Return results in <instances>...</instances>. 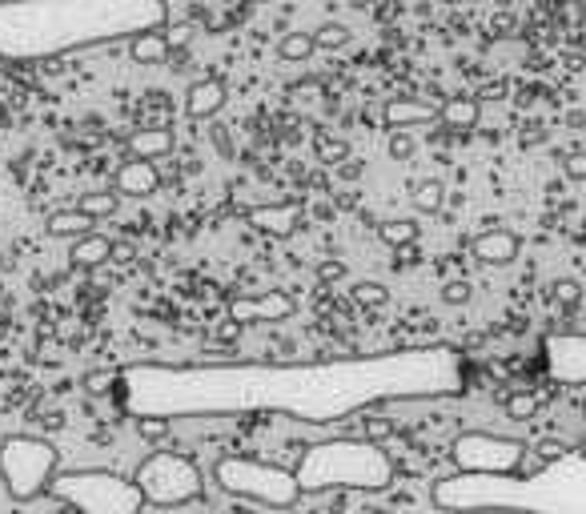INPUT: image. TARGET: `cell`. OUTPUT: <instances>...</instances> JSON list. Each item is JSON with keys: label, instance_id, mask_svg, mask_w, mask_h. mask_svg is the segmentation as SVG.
<instances>
[{"label": "cell", "instance_id": "obj_2", "mask_svg": "<svg viewBox=\"0 0 586 514\" xmlns=\"http://www.w3.org/2000/svg\"><path fill=\"white\" fill-rule=\"evenodd\" d=\"M161 25V5H0V57H53Z\"/></svg>", "mask_w": 586, "mask_h": 514}, {"label": "cell", "instance_id": "obj_29", "mask_svg": "<svg viewBox=\"0 0 586 514\" xmlns=\"http://www.w3.org/2000/svg\"><path fill=\"white\" fill-rule=\"evenodd\" d=\"M534 414H538V398H534L530 390H518V394L506 398V418L526 422V418H534Z\"/></svg>", "mask_w": 586, "mask_h": 514}, {"label": "cell", "instance_id": "obj_39", "mask_svg": "<svg viewBox=\"0 0 586 514\" xmlns=\"http://www.w3.org/2000/svg\"><path fill=\"white\" fill-rule=\"evenodd\" d=\"M478 514H506V510H478Z\"/></svg>", "mask_w": 586, "mask_h": 514}, {"label": "cell", "instance_id": "obj_28", "mask_svg": "<svg viewBox=\"0 0 586 514\" xmlns=\"http://www.w3.org/2000/svg\"><path fill=\"white\" fill-rule=\"evenodd\" d=\"M133 430L145 438V442H165L173 434V422L169 418H157V414H145V418H133Z\"/></svg>", "mask_w": 586, "mask_h": 514}, {"label": "cell", "instance_id": "obj_5", "mask_svg": "<svg viewBox=\"0 0 586 514\" xmlns=\"http://www.w3.org/2000/svg\"><path fill=\"white\" fill-rule=\"evenodd\" d=\"M61 474V450L37 434H5L0 438V482L13 502H37L53 494Z\"/></svg>", "mask_w": 586, "mask_h": 514}, {"label": "cell", "instance_id": "obj_4", "mask_svg": "<svg viewBox=\"0 0 586 514\" xmlns=\"http://www.w3.org/2000/svg\"><path fill=\"white\" fill-rule=\"evenodd\" d=\"M213 482L221 486V494L229 498H245L269 510H293L306 494L298 486V474L273 466V462H257V458H241V454H225L213 462Z\"/></svg>", "mask_w": 586, "mask_h": 514}, {"label": "cell", "instance_id": "obj_1", "mask_svg": "<svg viewBox=\"0 0 586 514\" xmlns=\"http://www.w3.org/2000/svg\"><path fill=\"white\" fill-rule=\"evenodd\" d=\"M410 358L334 362V366H133L125 370V406L133 418L213 414V410H277L298 422H338L378 398H406Z\"/></svg>", "mask_w": 586, "mask_h": 514}, {"label": "cell", "instance_id": "obj_36", "mask_svg": "<svg viewBox=\"0 0 586 514\" xmlns=\"http://www.w3.org/2000/svg\"><path fill=\"white\" fill-rule=\"evenodd\" d=\"M169 69L173 73H185L189 69V53H169Z\"/></svg>", "mask_w": 586, "mask_h": 514}, {"label": "cell", "instance_id": "obj_19", "mask_svg": "<svg viewBox=\"0 0 586 514\" xmlns=\"http://www.w3.org/2000/svg\"><path fill=\"white\" fill-rule=\"evenodd\" d=\"M442 109V125L446 129H458V133H466V129H474L478 125V101L474 97H446V105H438Z\"/></svg>", "mask_w": 586, "mask_h": 514}, {"label": "cell", "instance_id": "obj_24", "mask_svg": "<svg viewBox=\"0 0 586 514\" xmlns=\"http://www.w3.org/2000/svg\"><path fill=\"white\" fill-rule=\"evenodd\" d=\"M394 434H398L394 418H386V414H378V410H370V414L362 418V438H366V442H374V446H386Z\"/></svg>", "mask_w": 586, "mask_h": 514}, {"label": "cell", "instance_id": "obj_3", "mask_svg": "<svg viewBox=\"0 0 586 514\" xmlns=\"http://www.w3.org/2000/svg\"><path fill=\"white\" fill-rule=\"evenodd\" d=\"M302 494H326V490H386L398 474L386 446H374L366 438H330L310 446L298 466Z\"/></svg>", "mask_w": 586, "mask_h": 514}, {"label": "cell", "instance_id": "obj_7", "mask_svg": "<svg viewBox=\"0 0 586 514\" xmlns=\"http://www.w3.org/2000/svg\"><path fill=\"white\" fill-rule=\"evenodd\" d=\"M133 482H137L145 506H157V510H177V506L205 498L201 466L173 450H153L149 458H141V466L133 470Z\"/></svg>", "mask_w": 586, "mask_h": 514}, {"label": "cell", "instance_id": "obj_38", "mask_svg": "<svg viewBox=\"0 0 586 514\" xmlns=\"http://www.w3.org/2000/svg\"><path fill=\"white\" fill-rule=\"evenodd\" d=\"M566 125H570V129H582V125H586V113H570Z\"/></svg>", "mask_w": 586, "mask_h": 514}, {"label": "cell", "instance_id": "obj_35", "mask_svg": "<svg viewBox=\"0 0 586 514\" xmlns=\"http://www.w3.org/2000/svg\"><path fill=\"white\" fill-rule=\"evenodd\" d=\"M562 450H566V446H562V442H554V438H546V442H538V446H534V454H538L542 462H554V458H562Z\"/></svg>", "mask_w": 586, "mask_h": 514}, {"label": "cell", "instance_id": "obj_13", "mask_svg": "<svg viewBox=\"0 0 586 514\" xmlns=\"http://www.w3.org/2000/svg\"><path fill=\"white\" fill-rule=\"evenodd\" d=\"M157 185H161V173H157L153 161L129 157V161H121L117 173H113V189H117L121 197H149V193H157Z\"/></svg>", "mask_w": 586, "mask_h": 514}, {"label": "cell", "instance_id": "obj_15", "mask_svg": "<svg viewBox=\"0 0 586 514\" xmlns=\"http://www.w3.org/2000/svg\"><path fill=\"white\" fill-rule=\"evenodd\" d=\"M129 153L137 157V161H161V157H169L173 153V145H177V137H173V129H165V125H149V129H137V133H129Z\"/></svg>", "mask_w": 586, "mask_h": 514}, {"label": "cell", "instance_id": "obj_32", "mask_svg": "<svg viewBox=\"0 0 586 514\" xmlns=\"http://www.w3.org/2000/svg\"><path fill=\"white\" fill-rule=\"evenodd\" d=\"M562 169H566V177H570V181H582V185H586V149H574V153H566Z\"/></svg>", "mask_w": 586, "mask_h": 514}, {"label": "cell", "instance_id": "obj_18", "mask_svg": "<svg viewBox=\"0 0 586 514\" xmlns=\"http://www.w3.org/2000/svg\"><path fill=\"white\" fill-rule=\"evenodd\" d=\"M169 53H173V49H169L165 25H161V29H149V33H141V37L129 41V57H133L137 65H165Z\"/></svg>", "mask_w": 586, "mask_h": 514}, {"label": "cell", "instance_id": "obj_30", "mask_svg": "<svg viewBox=\"0 0 586 514\" xmlns=\"http://www.w3.org/2000/svg\"><path fill=\"white\" fill-rule=\"evenodd\" d=\"M550 298H554L558 306H578V298H582V286H578V282H570V278H558V282L550 286Z\"/></svg>", "mask_w": 586, "mask_h": 514}, {"label": "cell", "instance_id": "obj_27", "mask_svg": "<svg viewBox=\"0 0 586 514\" xmlns=\"http://www.w3.org/2000/svg\"><path fill=\"white\" fill-rule=\"evenodd\" d=\"M314 153H318L322 165H346L350 161V145L338 141V137H318L314 141Z\"/></svg>", "mask_w": 586, "mask_h": 514}, {"label": "cell", "instance_id": "obj_12", "mask_svg": "<svg viewBox=\"0 0 586 514\" xmlns=\"http://www.w3.org/2000/svg\"><path fill=\"white\" fill-rule=\"evenodd\" d=\"M382 117H386V125L394 133H410V129H422V125L442 121V109L434 101H422V97H394V101H386Z\"/></svg>", "mask_w": 586, "mask_h": 514}, {"label": "cell", "instance_id": "obj_9", "mask_svg": "<svg viewBox=\"0 0 586 514\" xmlns=\"http://www.w3.org/2000/svg\"><path fill=\"white\" fill-rule=\"evenodd\" d=\"M293 314H298V302H293L285 290L237 294V298H229V322H237V326H253V322H289Z\"/></svg>", "mask_w": 586, "mask_h": 514}, {"label": "cell", "instance_id": "obj_16", "mask_svg": "<svg viewBox=\"0 0 586 514\" xmlns=\"http://www.w3.org/2000/svg\"><path fill=\"white\" fill-rule=\"evenodd\" d=\"M113 253H117V245L105 233H89V237L73 241L69 262H73V270H101V266H109Z\"/></svg>", "mask_w": 586, "mask_h": 514}, {"label": "cell", "instance_id": "obj_25", "mask_svg": "<svg viewBox=\"0 0 586 514\" xmlns=\"http://www.w3.org/2000/svg\"><path fill=\"white\" fill-rule=\"evenodd\" d=\"M314 45H318V49H326V53H338V49H346V45H350V29H346V25H338V21H326V25H318V29H314Z\"/></svg>", "mask_w": 586, "mask_h": 514}, {"label": "cell", "instance_id": "obj_23", "mask_svg": "<svg viewBox=\"0 0 586 514\" xmlns=\"http://www.w3.org/2000/svg\"><path fill=\"white\" fill-rule=\"evenodd\" d=\"M314 33H285L281 41H277V57L281 61H310L314 57Z\"/></svg>", "mask_w": 586, "mask_h": 514}, {"label": "cell", "instance_id": "obj_37", "mask_svg": "<svg viewBox=\"0 0 586 514\" xmlns=\"http://www.w3.org/2000/svg\"><path fill=\"white\" fill-rule=\"evenodd\" d=\"M217 334H221L225 342H237V334H241V326H237V322H225V326H221Z\"/></svg>", "mask_w": 586, "mask_h": 514}, {"label": "cell", "instance_id": "obj_6", "mask_svg": "<svg viewBox=\"0 0 586 514\" xmlns=\"http://www.w3.org/2000/svg\"><path fill=\"white\" fill-rule=\"evenodd\" d=\"M53 498L65 502L77 514H141L145 498L133 482V474L85 466V470H61L53 482Z\"/></svg>", "mask_w": 586, "mask_h": 514}, {"label": "cell", "instance_id": "obj_33", "mask_svg": "<svg viewBox=\"0 0 586 514\" xmlns=\"http://www.w3.org/2000/svg\"><path fill=\"white\" fill-rule=\"evenodd\" d=\"M390 157L394 161H410L414 157V137L410 133H390Z\"/></svg>", "mask_w": 586, "mask_h": 514}, {"label": "cell", "instance_id": "obj_34", "mask_svg": "<svg viewBox=\"0 0 586 514\" xmlns=\"http://www.w3.org/2000/svg\"><path fill=\"white\" fill-rule=\"evenodd\" d=\"M342 278H346V262H338V257L318 262V282H342Z\"/></svg>", "mask_w": 586, "mask_h": 514}, {"label": "cell", "instance_id": "obj_11", "mask_svg": "<svg viewBox=\"0 0 586 514\" xmlns=\"http://www.w3.org/2000/svg\"><path fill=\"white\" fill-rule=\"evenodd\" d=\"M470 253H474V262L502 270V266H514V262H518L522 237L510 233V229H486V233H478V237L470 241Z\"/></svg>", "mask_w": 586, "mask_h": 514}, {"label": "cell", "instance_id": "obj_31", "mask_svg": "<svg viewBox=\"0 0 586 514\" xmlns=\"http://www.w3.org/2000/svg\"><path fill=\"white\" fill-rule=\"evenodd\" d=\"M470 298H474V286H470V282H462V278L442 286V302H446V306H466Z\"/></svg>", "mask_w": 586, "mask_h": 514}, {"label": "cell", "instance_id": "obj_20", "mask_svg": "<svg viewBox=\"0 0 586 514\" xmlns=\"http://www.w3.org/2000/svg\"><path fill=\"white\" fill-rule=\"evenodd\" d=\"M410 201H414L418 213L434 217V213H442V205H446V185H442L438 177H422V181L410 185Z\"/></svg>", "mask_w": 586, "mask_h": 514}, {"label": "cell", "instance_id": "obj_26", "mask_svg": "<svg viewBox=\"0 0 586 514\" xmlns=\"http://www.w3.org/2000/svg\"><path fill=\"white\" fill-rule=\"evenodd\" d=\"M350 294H354V302H358L362 310H382V306L390 302V290H386L382 282H358Z\"/></svg>", "mask_w": 586, "mask_h": 514}, {"label": "cell", "instance_id": "obj_14", "mask_svg": "<svg viewBox=\"0 0 586 514\" xmlns=\"http://www.w3.org/2000/svg\"><path fill=\"white\" fill-rule=\"evenodd\" d=\"M225 101H229L225 81L201 77V81H193L189 93H185V113H189L193 121H209V117H217V113L225 109Z\"/></svg>", "mask_w": 586, "mask_h": 514}, {"label": "cell", "instance_id": "obj_17", "mask_svg": "<svg viewBox=\"0 0 586 514\" xmlns=\"http://www.w3.org/2000/svg\"><path fill=\"white\" fill-rule=\"evenodd\" d=\"M93 225H97V221H93L89 213H81V209H57V213H49L45 233H49V237H65V241H81V237L97 233Z\"/></svg>", "mask_w": 586, "mask_h": 514}, {"label": "cell", "instance_id": "obj_10", "mask_svg": "<svg viewBox=\"0 0 586 514\" xmlns=\"http://www.w3.org/2000/svg\"><path fill=\"white\" fill-rule=\"evenodd\" d=\"M245 221L257 229V233H269V237H289L302 229V201H273V205H253L245 213Z\"/></svg>", "mask_w": 586, "mask_h": 514}, {"label": "cell", "instance_id": "obj_22", "mask_svg": "<svg viewBox=\"0 0 586 514\" xmlns=\"http://www.w3.org/2000/svg\"><path fill=\"white\" fill-rule=\"evenodd\" d=\"M378 237L390 245V249H402V245H414L418 241V225L410 217H390L378 225Z\"/></svg>", "mask_w": 586, "mask_h": 514}, {"label": "cell", "instance_id": "obj_8", "mask_svg": "<svg viewBox=\"0 0 586 514\" xmlns=\"http://www.w3.org/2000/svg\"><path fill=\"white\" fill-rule=\"evenodd\" d=\"M526 446L522 442H510V438H498V434H458L454 446H450V458L462 474L470 478H494V474H518L522 462H526Z\"/></svg>", "mask_w": 586, "mask_h": 514}, {"label": "cell", "instance_id": "obj_21", "mask_svg": "<svg viewBox=\"0 0 586 514\" xmlns=\"http://www.w3.org/2000/svg\"><path fill=\"white\" fill-rule=\"evenodd\" d=\"M81 213H89L93 221H101V217H113L117 209H121V193L117 189H93V193H85L81 197V205H77Z\"/></svg>", "mask_w": 586, "mask_h": 514}]
</instances>
